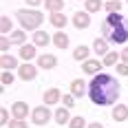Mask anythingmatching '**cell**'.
I'll list each match as a JSON object with an SVG mask.
<instances>
[{
	"label": "cell",
	"mask_w": 128,
	"mask_h": 128,
	"mask_svg": "<svg viewBox=\"0 0 128 128\" xmlns=\"http://www.w3.org/2000/svg\"><path fill=\"white\" fill-rule=\"evenodd\" d=\"M84 7H86L84 11H88V13H97V11L104 7V2H102V0H86V2H84Z\"/></svg>",
	"instance_id": "cb8c5ba5"
},
{
	"label": "cell",
	"mask_w": 128,
	"mask_h": 128,
	"mask_svg": "<svg viewBox=\"0 0 128 128\" xmlns=\"http://www.w3.org/2000/svg\"><path fill=\"white\" fill-rule=\"evenodd\" d=\"M104 62L102 60H97V58H90V60H86V62H82V71L86 73V75H100V71H102Z\"/></svg>",
	"instance_id": "ba28073f"
},
{
	"label": "cell",
	"mask_w": 128,
	"mask_h": 128,
	"mask_svg": "<svg viewBox=\"0 0 128 128\" xmlns=\"http://www.w3.org/2000/svg\"><path fill=\"white\" fill-rule=\"evenodd\" d=\"M18 77L22 80V82H31V80H36L38 77V66H33V64H20V68H18Z\"/></svg>",
	"instance_id": "8992f818"
},
{
	"label": "cell",
	"mask_w": 128,
	"mask_h": 128,
	"mask_svg": "<svg viewBox=\"0 0 128 128\" xmlns=\"http://www.w3.org/2000/svg\"><path fill=\"white\" fill-rule=\"evenodd\" d=\"M11 115H13V119H26V115H29V104L26 102H13L11 104Z\"/></svg>",
	"instance_id": "4fadbf2b"
},
{
	"label": "cell",
	"mask_w": 128,
	"mask_h": 128,
	"mask_svg": "<svg viewBox=\"0 0 128 128\" xmlns=\"http://www.w3.org/2000/svg\"><path fill=\"white\" fill-rule=\"evenodd\" d=\"M110 115H113L115 122H126L128 119V104H115L113 110H110Z\"/></svg>",
	"instance_id": "9a60e30c"
},
{
	"label": "cell",
	"mask_w": 128,
	"mask_h": 128,
	"mask_svg": "<svg viewBox=\"0 0 128 128\" xmlns=\"http://www.w3.org/2000/svg\"><path fill=\"white\" fill-rule=\"evenodd\" d=\"M11 122H9V110L7 108H2L0 110V126H9Z\"/></svg>",
	"instance_id": "f546056e"
},
{
	"label": "cell",
	"mask_w": 128,
	"mask_h": 128,
	"mask_svg": "<svg viewBox=\"0 0 128 128\" xmlns=\"http://www.w3.org/2000/svg\"><path fill=\"white\" fill-rule=\"evenodd\" d=\"M9 31H11V18L9 16H0V33L9 36Z\"/></svg>",
	"instance_id": "d4e9b609"
},
{
	"label": "cell",
	"mask_w": 128,
	"mask_h": 128,
	"mask_svg": "<svg viewBox=\"0 0 128 128\" xmlns=\"http://www.w3.org/2000/svg\"><path fill=\"white\" fill-rule=\"evenodd\" d=\"M7 128H29V124H26L24 119H11V124Z\"/></svg>",
	"instance_id": "1f68e13d"
},
{
	"label": "cell",
	"mask_w": 128,
	"mask_h": 128,
	"mask_svg": "<svg viewBox=\"0 0 128 128\" xmlns=\"http://www.w3.org/2000/svg\"><path fill=\"white\" fill-rule=\"evenodd\" d=\"M68 88H71V95H73L75 100H77V97H84V95L88 93L86 82H84V80H80V77H75V80L71 82V86H68Z\"/></svg>",
	"instance_id": "30bf717a"
},
{
	"label": "cell",
	"mask_w": 128,
	"mask_h": 128,
	"mask_svg": "<svg viewBox=\"0 0 128 128\" xmlns=\"http://www.w3.org/2000/svg\"><path fill=\"white\" fill-rule=\"evenodd\" d=\"M84 2H86V0H84Z\"/></svg>",
	"instance_id": "8d00e7d4"
},
{
	"label": "cell",
	"mask_w": 128,
	"mask_h": 128,
	"mask_svg": "<svg viewBox=\"0 0 128 128\" xmlns=\"http://www.w3.org/2000/svg\"><path fill=\"white\" fill-rule=\"evenodd\" d=\"M49 22H51V24L55 26L58 31H64V26L68 24V18H66V16L60 11V13H51V16H49Z\"/></svg>",
	"instance_id": "ac0fdd59"
},
{
	"label": "cell",
	"mask_w": 128,
	"mask_h": 128,
	"mask_svg": "<svg viewBox=\"0 0 128 128\" xmlns=\"http://www.w3.org/2000/svg\"><path fill=\"white\" fill-rule=\"evenodd\" d=\"M102 38L110 44H124L128 40V18L122 13H108L102 22Z\"/></svg>",
	"instance_id": "7a4b0ae2"
},
{
	"label": "cell",
	"mask_w": 128,
	"mask_h": 128,
	"mask_svg": "<svg viewBox=\"0 0 128 128\" xmlns=\"http://www.w3.org/2000/svg\"><path fill=\"white\" fill-rule=\"evenodd\" d=\"M108 44H110V42H108L106 38H95V40H93V44H90V49L97 53V55H102V58H104V55L108 53Z\"/></svg>",
	"instance_id": "2e32d148"
},
{
	"label": "cell",
	"mask_w": 128,
	"mask_h": 128,
	"mask_svg": "<svg viewBox=\"0 0 128 128\" xmlns=\"http://www.w3.org/2000/svg\"><path fill=\"white\" fill-rule=\"evenodd\" d=\"M44 9L49 13H60L64 11V0H44Z\"/></svg>",
	"instance_id": "44dd1931"
},
{
	"label": "cell",
	"mask_w": 128,
	"mask_h": 128,
	"mask_svg": "<svg viewBox=\"0 0 128 128\" xmlns=\"http://www.w3.org/2000/svg\"><path fill=\"white\" fill-rule=\"evenodd\" d=\"M62 106H64V108H68V110H71V108L75 106V97H73L71 93H68V95H62Z\"/></svg>",
	"instance_id": "f1b7e54d"
},
{
	"label": "cell",
	"mask_w": 128,
	"mask_h": 128,
	"mask_svg": "<svg viewBox=\"0 0 128 128\" xmlns=\"http://www.w3.org/2000/svg\"><path fill=\"white\" fill-rule=\"evenodd\" d=\"M71 24L75 29H88L90 26V13L88 11H75L71 16Z\"/></svg>",
	"instance_id": "5b68a950"
},
{
	"label": "cell",
	"mask_w": 128,
	"mask_h": 128,
	"mask_svg": "<svg viewBox=\"0 0 128 128\" xmlns=\"http://www.w3.org/2000/svg\"><path fill=\"white\" fill-rule=\"evenodd\" d=\"M9 40H11V44H18V46L26 44V33H24V29H18V31H11Z\"/></svg>",
	"instance_id": "603a6c76"
},
{
	"label": "cell",
	"mask_w": 128,
	"mask_h": 128,
	"mask_svg": "<svg viewBox=\"0 0 128 128\" xmlns=\"http://www.w3.org/2000/svg\"><path fill=\"white\" fill-rule=\"evenodd\" d=\"M16 18H18V22L24 31H38L44 22V13L38 11V9H18Z\"/></svg>",
	"instance_id": "3957f363"
},
{
	"label": "cell",
	"mask_w": 128,
	"mask_h": 128,
	"mask_svg": "<svg viewBox=\"0 0 128 128\" xmlns=\"http://www.w3.org/2000/svg\"><path fill=\"white\" fill-rule=\"evenodd\" d=\"M102 62H104V66H117V64L122 62V55H119L117 51H108L102 58Z\"/></svg>",
	"instance_id": "7402d4cb"
},
{
	"label": "cell",
	"mask_w": 128,
	"mask_h": 128,
	"mask_svg": "<svg viewBox=\"0 0 128 128\" xmlns=\"http://www.w3.org/2000/svg\"><path fill=\"white\" fill-rule=\"evenodd\" d=\"M86 128H104V124H102V122H90Z\"/></svg>",
	"instance_id": "d590c367"
},
{
	"label": "cell",
	"mask_w": 128,
	"mask_h": 128,
	"mask_svg": "<svg viewBox=\"0 0 128 128\" xmlns=\"http://www.w3.org/2000/svg\"><path fill=\"white\" fill-rule=\"evenodd\" d=\"M53 44H55V49H68V44H71V42H68V36H66V33H64V31H55V33H53Z\"/></svg>",
	"instance_id": "ffe728a7"
},
{
	"label": "cell",
	"mask_w": 128,
	"mask_h": 128,
	"mask_svg": "<svg viewBox=\"0 0 128 128\" xmlns=\"http://www.w3.org/2000/svg\"><path fill=\"white\" fill-rule=\"evenodd\" d=\"M115 71H117V73H119V75H122V77H126V75H128V64L119 62V64H117V66H115Z\"/></svg>",
	"instance_id": "d6a6232c"
},
{
	"label": "cell",
	"mask_w": 128,
	"mask_h": 128,
	"mask_svg": "<svg viewBox=\"0 0 128 128\" xmlns=\"http://www.w3.org/2000/svg\"><path fill=\"white\" fill-rule=\"evenodd\" d=\"M88 124H86V119L82 115H77V117H71V122H68V128H86Z\"/></svg>",
	"instance_id": "4316f807"
},
{
	"label": "cell",
	"mask_w": 128,
	"mask_h": 128,
	"mask_svg": "<svg viewBox=\"0 0 128 128\" xmlns=\"http://www.w3.org/2000/svg\"><path fill=\"white\" fill-rule=\"evenodd\" d=\"M106 11L108 13H119V9H122V0H106Z\"/></svg>",
	"instance_id": "484cf974"
},
{
	"label": "cell",
	"mask_w": 128,
	"mask_h": 128,
	"mask_svg": "<svg viewBox=\"0 0 128 128\" xmlns=\"http://www.w3.org/2000/svg\"><path fill=\"white\" fill-rule=\"evenodd\" d=\"M126 2H128V0H126Z\"/></svg>",
	"instance_id": "74e56055"
},
{
	"label": "cell",
	"mask_w": 128,
	"mask_h": 128,
	"mask_svg": "<svg viewBox=\"0 0 128 128\" xmlns=\"http://www.w3.org/2000/svg\"><path fill=\"white\" fill-rule=\"evenodd\" d=\"M0 84H2L4 88L13 84V73L11 71H2V73H0Z\"/></svg>",
	"instance_id": "83f0119b"
},
{
	"label": "cell",
	"mask_w": 128,
	"mask_h": 128,
	"mask_svg": "<svg viewBox=\"0 0 128 128\" xmlns=\"http://www.w3.org/2000/svg\"><path fill=\"white\" fill-rule=\"evenodd\" d=\"M31 42H33L36 46H46V44H51V42H53V36H49L46 31L38 29V31H33V36H31Z\"/></svg>",
	"instance_id": "7c38bea8"
},
{
	"label": "cell",
	"mask_w": 128,
	"mask_h": 128,
	"mask_svg": "<svg viewBox=\"0 0 128 128\" xmlns=\"http://www.w3.org/2000/svg\"><path fill=\"white\" fill-rule=\"evenodd\" d=\"M119 93H122L119 82L108 73L95 75L88 84V97L95 106H113V104H117Z\"/></svg>",
	"instance_id": "6da1fadb"
},
{
	"label": "cell",
	"mask_w": 128,
	"mask_h": 128,
	"mask_svg": "<svg viewBox=\"0 0 128 128\" xmlns=\"http://www.w3.org/2000/svg\"><path fill=\"white\" fill-rule=\"evenodd\" d=\"M90 46H86V44H80V46H75L73 49V60L75 62H86V60H90Z\"/></svg>",
	"instance_id": "e0dca14e"
},
{
	"label": "cell",
	"mask_w": 128,
	"mask_h": 128,
	"mask_svg": "<svg viewBox=\"0 0 128 128\" xmlns=\"http://www.w3.org/2000/svg\"><path fill=\"white\" fill-rule=\"evenodd\" d=\"M42 2H44V0H26V4H29L31 9H36V7H40Z\"/></svg>",
	"instance_id": "836d02e7"
},
{
	"label": "cell",
	"mask_w": 128,
	"mask_h": 128,
	"mask_svg": "<svg viewBox=\"0 0 128 128\" xmlns=\"http://www.w3.org/2000/svg\"><path fill=\"white\" fill-rule=\"evenodd\" d=\"M0 68L2 71H18L20 68V62H18V58L4 53V55H0Z\"/></svg>",
	"instance_id": "8fae6325"
},
{
	"label": "cell",
	"mask_w": 128,
	"mask_h": 128,
	"mask_svg": "<svg viewBox=\"0 0 128 128\" xmlns=\"http://www.w3.org/2000/svg\"><path fill=\"white\" fill-rule=\"evenodd\" d=\"M51 108L46 106V104H42V106H36L33 110H31V122L36 124V126H44V124H49L51 122Z\"/></svg>",
	"instance_id": "277c9868"
},
{
	"label": "cell",
	"mask_w": 128,
	"mask_h": 128,
	"mask_svg": "<svg viewBox=\"0 0 128 128\" xmlns=\"http://www.w3.org/2000/svg\"><path fill=\"white\" fill-rule=\"evenodd\" d=\"M119 55H122V62H124V64H128V46H124V51L119 53Z\"/></svg>",
	"instance_id": "e575fe53"
},
{
	"label": "cell",
	"mask_w": 128,
	"mask_h": 128,
	"mask_svg": "<svg viewBox=\"0 0 128 128\" xmlns=\"http://www.w3.org/2000/svg\"><path fill=\"white\" fill-rule=\"evenodd\" d=\"M38 46L31 42V44H22L20 46V51H18V55H20V60H24V62H31L33 58H38V51H36Z\"/></svg>",
	"instance_id": "5bb4252c"
},
{
	"label": "cell",
	"mask_w": 128,
	"mask_h": 128,
	"mask_svg": "<svg viewBox=\"0 0 128 128\" xmlns=\"http://www.w3.org/2000/svg\"><path fill=\"white\" fill-rule=\"evenodd\" d=\"M9 44H11V40H9V36H2V38H0V51H2V55L7 53V49H9Z\"/></svg>",
	"instance_id": "4dcf8cb0"
},
{
	"label": "cell",
	"mask_w": 128,
	"mask_h": 128,
	"mask_svg": "<svg viewBox=\"0 0 128 128\" xmlns=\"http://www.w3.org/2000/svg\"><path fill=\"white\" fill-rule=\"evenodd\" d=\"M42 102L46 104V106L60 104L62 102V93H60V88H44V93H42Z\"/></svg>",
	"instance_id": "9c48e42d"
},
{
	"label": "cell",
	"mask_w": 128,
	"mask_h": 128,
	"mask_svg": "<svg viewBox=\"0 0 128 128\" xmlns=\"http://www.w3.org/2000/svg\"><path fill=\"white\" fill-rule=\"evenodd\" d=\"M53 119H55L60 126H68V122H71V113H68V108L60 106V108L53 113Z\"/></svg>",
	"instance_id": "d6986e66"
},
{
	"label": "cell",
	"mask_w": 128,
	"mask_h": 128,
	"mask_svg": "<svg viewBox=\"0 0 128 128\" xmlns=\"http://www.w3.org/2000/svg\"><path fill=\"white\" fill-rule=\"evenodd\" d=\"M36 62H38V68H44V71H51L58 66V58L53 55V53H40L38 58H36Z\"/></svg>",
	"instance_id": "52a82bcc"
}]
</instances>
